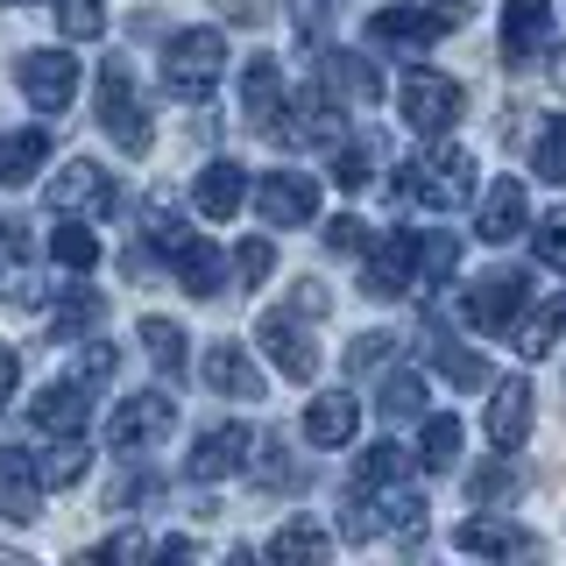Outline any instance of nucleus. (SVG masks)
I'll list each match as a JSON object with an SVG mask.
<instances>
[{
	"label": "nucleus",
	"instance_id": "1",
	"mask_svg": "<svg viewBox=\"0 0 566 566\" xmlns=\"http://www.w3.org/2000/svg\"><path fill=\"white\" fill-rule=\"evenodd\" d=\"M227 78V35L220 29H177L164 50V93L170 99H212V85Z\"/></svg>",
	"mask_w": 566,
	"mask_h": 566
},
{
	"label": "nucleus",
	"instance_id": "2",
	"mask_svg": "<svg viewBox=\"0 0 566 566\" xmlns=\"http://www.w3.org/2000/svg\"><path fill=\"white\" fill-rule=\"evenodd\" d=\"M403 191H411L418 206H432V212H460L474 199V156L453 149V142H439V149L418 156V164H403Z\"/></svg>",
	"mask_w": 566,
	"mask_h": 566
},
{
	"label": "nucleus",
	"instance_id": "3",
	"mask_svg": "<svg viewBox=\"0 0 566 566\" xmlns=\"http://www.w3.org/2000/svg\"><path fill=\"white\" fill-rule=\"evenodd\" d=\"M468 22V0H432V8H376L368 14V43L376 50H432L439 35Z\"/></svg>",
	"mask_w": 566,
	"mask_h": 566
},
{
	"label": "nucleus",
	"instance_id": "4",
	"mask_svg": "<svg viewBox=\"0 0 566 566\" xmlns=\"http://www.w3.org/2000/svg\"><path fill=\"white\" fill-rule=\"evenodd\" d=\"M99 128L114 135L128 156H149V106L135 99L128 57H106V64H99Z\"/></svg>",
	"mask_w": 566,
	"mask_h": 566
},
{
	"label": "nucleus",
	"instance_id": "5",
	"mask_svg": "<svg viewBox=\"0 0 566 566\" xmlns=\"http://www.w3.org/2000/svg\"><path fill=\"white\" fill-rule=\"evenodd\" d=\"M397 106H403V120H411L418 135H447L453 120H460V106H468V93H460V78H447V71H403V85H397Z\"/></svg>",
	"mask_w": 566,
	"mask_h": 566
},
{
	"label": "nucleus",
	"instance_id": "6",
	"mask_svg": "<svg viewBox=\"0 0 566 566\" xmlns=\"http://www.w3.org/2000/svg\"><path fill=\"white\" fill-rule=\"evenodd\" d=\"M170 424H177V397L142 389V397H128L114 418H106V447H114V453H142V447H156V439H170Z\"/></svg>",
	"mask_w": 566,
	"mask_h": 566
},
{
	"label": "nucleus",
	"instance_id": "7",
	"mask_svg": "<svg viewBox=\"0 0 566 566\" xmlns=\"http://www.w3.org/2000/svg\"><path fill=\"white\" fill-rule=\"evenodd\" d=\"M50 212H78V220H99V212H114V170L93 164V156H78V164H64L57 177L43 185Z\"/></svg>",
	"mask_w": 566,
	"mask_h": 566
},
{
	"label": "nucleus",
	"instance_id": "8",
	"mask_svg": "<svg viewBox=\"0 0 566 566\" xmlns=\"http://www.w3.org/2000/svg\"><path fill=\"white\" fill-rule=\"evenodd\" d=\"M14 78H22L35 114H64V106L78 99V57H71V50H29Z\"/></svg>",
	"mask_w": 566,
	"mask_h": 566
},
{
	"label": "nucleus",
	"instance_id": "9",
	"mask_svg": "<svg viewBox=\"0 0 566 566\" xmlns=\"http://www.w3.org/2000/svg\"><path fill=\"white\" fill-rule=\"evenodd\" d=\"M276 142H291V149H312V142H340V99L326 93V85H312V93L283 99V114L270 120Z\"/></svg>",
	"mask_w": 566,
	"mask_h": 566
},
{
	"label": "nucleus",
	"instance_id": "10",
	"mask_svg": "<svg viewBox=\"0 0 566 566\" xmlns=\"http://www.w3.org/2000/svg\"><path fill=\"white\" fill-rule=\"evenodd\" d=\"M255 212H262V227H312L318 220V177H305V170H270L255 185Z\"/></svg>",
	"mask_w": 566,
	"mask_h": 566
},
{
	"label": "nucleus",
	"instance_id": "11",
	"mask_svg": "<svg viewBox=\"0 0 566 566\" xmlns=\"http://www.w3.org/2000/svg\"><path fill=\"white\" fill-rule=\"evenodd\" d=\"M418 283V227H397L368 248V270H361V291L368 297H403Z\"/></svg>",
	"mask_w": 566,
	"mask_h": 566
},
{
	"label": "nucleus",
	"instance_id": "12",
	"mask_svg": "<svg viewBox=\"0 0 566 566\" xmlns=\"http://www.w3.org/2000/svg\"><path fill=\"white\" fill-rule=\"evenodd\" d=\"M524 297H531L524 270H489V276H474V283H468V326H474V333H503L510 318L524 312Z\"/></svg>",
	"mask_w": 566,
	"mask_h": 566
},
{
	"label": "nucleus",
	"instance_id": "13",
	"mask_svg": "<svg viewBox=\"0 0 566 566\" xmlns=\"http://www.w3.org/2000/svg\"><path fill=\"white\" fill-rule=\"evenodd\" d=\"M255 340H262V354H270L291 382H312L318 376V347H312V333L297 326V312H262Z\"/></svg>",
	"mask_w": 566,
	"mask_h": 566
},
{
	"label": "nucleus",
	"instance_id": "14",
	"mask_svg": "<svg viewBox=\"0 0 566 566\" xmlns=\"http://www.w3.org/2000/svg\"><path fill=\"white\" fill-rule=\"evenodd\" d=\"M199 368H206V389H212V397H241V403H255L262 389H270V382H262V361H255V354H248L241 340H212Z\"/></svg>",
	"mask_w": 566,
	"mask_h": 566
},
{
	"label": "nucleus",
	"instance_id": "15",
	"mask_svg": "<svg viewBox=\"0 0 566 566\" xmlns=\"http://www.w3.org/2000/svg\"><path fill=\"white\" fill-rule=\"evenodd\" d=\"M248 453H255V432L248 424H212V432H199V447H191V482H227V474L248 468Z\"/></svg>",
	"mask_w": 566,
	"mask_h": 566
},
{
	"label": "nucleus",
	"instance_id": "16",
	"mask_svg": "<svg viewBox=\"0 0 566 566\" xmlns=\"http://www.w3.org/2000/svg\"><path fill=\"white\" fill-rule=\"evenodd\" d=\"M43 468H35V453L22 447H0V517L8 524H35V510H43Z\"/></svg>",
	"mask_w": 566,
	"mask_h": 566
},
{
	"label": "nucleus",
	"instance_id": "17",
	"mask_svg": "<svg viewBox=\"0 0 566 566\" xmlns=\"http://www.w3.org/2000/svg\"><path fill=\"white\" fill-rule=\"evenodd\" d=\"M531 227V199H524V177H495V185L482 191V212H474V234H482L489 248L517 241Z\"/></svg>",
	"mask_w": 566,
	"mask_h": 566
},
{
	"label": "nucleus",
	"instance_id": "18",
	"mask_svg": "<svg viewBox=\"0 0 566 566\" xmlns=\"http://www.w3.org/2000/svg\"><path fill=\"white\" fill-rule=\"evenodd\" d=\"M553 43V0H503V64H531Z\"/></svg>",
	"mask_w": 566,
	"mask_h": 566
},
{
	"label": "nucleus",
	"instance_id": "19",
	"mask_svg": "<svg viewBox=\"0 0 566 566\" xmlns=\"http://www.w3.org/2000/svg\"><path fill=\"white\" fill-rule=\"evenodd\" d=\"M524 439H531V382L510 376V382L489 389V447L495 453H517Z\"/></svg>",
	"mask_w": 566,
	"mask_h": 566
},
{
	"label": "nucleus",
	"instance_id": "20",
	"mask_svg": "<svg viewBox=\"0 0 566 566\" xmlns=\"http://www.w3.org/2000/svg\"><path fill=\"white\" fill-rule=\"evenodd\" d=\"M354 432H361V397H354V389H318L305 403V439L312 447H347Z\"/></svg>",
	"mask_w": 566,
	"mask_h": 566
},
{
	"label": "nucleus",
	"instance_id": "21",
	"mask_svg": "<svg viewBox=\"0 0 566 566\" xmlns=\"http://www.w3.org/2000/svg\"><path fill=\"white\" fill-rule=\"evenodd\" d=\"M318 71H326V93L347 99V106H376L382 99V71L354 50H318Z\"/></svg>",
	"mask_w": 566,
	"mask_h": 566
},
{
	"label": "nucleus",
	"instance_id": "22",
	"mask_svg": "<svg viewBox=\"0 0 566 566\" xmlns=\"http://www.w3.org/2000/svg\"><path fill=\"white\" fill-rule=\"evenodd\" d=\"M453 545H460V553H474V559H524L531 553V531L489 510V517H468V524H460Z\"/></svg>",
	"mask_w": 566,
	"mask_h": 566
},
{
	"label": "nucleus",
	"instance_id": "23",
	"mask_svg": "<svg viewBox=\"0 0 566 566\" xmlns=\"http://www.w3.org/2000/svg\"><path fill=\"white\" fill-rule=\"evenodd\" d=\"M29 418H35V432H50V439L85 432V418H93V397H85V382H50V389H35Z\"/></svg>",
	"mask_w": 566,
	"mask_h": 566
},
{
	"label": "nucleus",
	"instance_id": "24",
	"mask_svg": "<svg viewBox=\"0 0 566 566\" xmlns=\"http://www.w3.org/2000/svg\"><path fill=\"white\" fill-rule=\"evenodd\" d=\"M191 199H199L206 220H234L241 199H248V170L227 164V156H212V164L199 170V185H191Z\"/></svg>",
	"mask_w": 566,
	"mask_h": 566
},
{
	"label": "nucleus",
	"instance_id": "25",
	"mask_svg": "<svg viewBox=\"0 0 566 566\" xmlns=\"http://www.w3.org/2000/svg\"><path fill=\"white\" fill-rule=\"evenodd\" d=\"M241 114L255 120V128H270V120L283 114V71H276V57H248L241 64Z\"/></svg>",
	"mask_w": 566,
	"mask_h": 566
},
{
	"label": "nucleus",
	"instance_id": "26",
	"mask_svg": "<svg viewBox=\"0 0 566 566\" xmlns=\"http://www.w3.org/2000/svg\"><path fill=\"white\" fill-rule=\"evenodd\" d=\"M50 164V135L43 128H8L0 135V185H29Z\"/></svg>",
	"mask_w": 566,
	"mask_h": 566
},
{
	"label": "nucleus",
	"instance_id": "27",
	"mask_svg": "<svg viewBox=\"0 0 566 566\" xmlns=\"http://www.w3.org/2000/svg\"><path fill=\"white\" fill-rule=\"evenodd\" d=\"M559 333H566V297H545L538 312H524L517 326H510V347H517L524 361H538V354H553Z\"/></svg>",
	"mask_w": 566,
	"mask_h": 566
},
{
	"label": "nucleus",
	"instance_id": "28",
	"mask_svg": "<svg viewBox=\"0 0 566 566\" xmlns=\"http://www.w3.org/2000/svg\"><path fill=\"white\" fill-rule=\"evenodd\" d=\"M326 553H333V538H326L312 517H291V524L270 538V559H276V566H318Z\"/></svg>",
	"mask_w": 566,
	"mask_h": 566
},
{
	"label": "nucleus",
	"instance_id": "29",
	"mask_svg": "<svg viewBox=\"0 0 566 566\" xmlns=\"http://www.w3.org/2000/svg\"><path fill=\"white\" fill-rule=\"evenodd\" d=\"M170 270H177V283H185L191 297H220L227 291V262H220V248H212V241H191Z\"/></svg>",
	"mask_w": 566,
	"mask_h": 566
},
{
	"label": "nucleus",
	"instance_id": "30",
	"mask_svg": "<svg viewBox=\"0 0 566 566\" xmlns=\"http://www.w3.org/2000/svg\"><path fill=\"white\" fill-rule=\"evenodd\" d=\"M382 164V135H354V142H333V185L340 191H361Z\"/></svg>",
	"mask_w": 566,
	"mask_h": 566
},
{
	"label": "nucleus",
	"instance_id": "31",
	"mask_svg": "<svg viewBox=\"0 0 566 566\" xmlns=\"http://www.w3.org/2000/svg\"><path fill=\"white\" fill-rule=\"evenodd\" d=\"M191 241H199V234H191V227L177 220V206L156 199V206H149V220H142V248H149V255H164V262H177Z\"/></svg>",
	"mask_w": 566,
	"mask_h": 566
},
{
	"label": "nucleus",
	"instance_id": "32",
	"mask_svg": "<svg viewBox=\"0 0 566 566\" xmlns=\"http://www.w3.org/2000/svg\"><path fill=\"white\" fill-rule=\"evenodd\" d=\"M50 255H57L64 270H99V234H93V220L64 212V227L50 234Z\"/></svg>",
	"mask_w": 566,
	"mask_h": 566
},
{
	"label": "nucleus",
	"instance_id": "33",
	"mask_svg": "<svg viewBox=\"0 0 566 566\" xmlns=\"http://www.w3.org/2000/svg\"><path fill=\"white\" fill-rule=\"evenodd\" d=\"M376 524H382V531H403V538H418V531H424V495L403 489V482L376 489Z\"/></svg>",
	"mask_w": 566,
	"mask_h": 566
},
{
	"label": "nucleus",
	"instance_id": "34",
	"mask_svg": "<svg viewBox=\"0 0 566 566\" xmlns=\"http://www.w3.org/2000/svg\"><path fill=\"white\" fill-rule=\"evenodd\" d=\"M403 474H411V460H403V447H389V439H376V447H368L361 460H354V489H389V482H403Z\"/></svg>",
	"mask_w": 566,
	"mask_h": 566
},
{
	"label": "nucleus",
	"instance_id": "35",
	"mask_svg": "<svg viewBox=\"0 0 566 566\" xmlns=\"http://www.w3.org/2000/svg\"><path fill=\"white\" fill-rule=\"evenodd\" d=\"M418 460H424V468H432V474H447L453 460H460V418H447V411H432V418H424Z\"/></svg>",
	"mask_w": 566,
	"mask_h": 566
},
{
	"label": "nucleus",
	"instance_id": "36",
	"mask_svg": "<svg viewBox=\"0 0 566 566\" xmlns=\"http://www.w3.org/2000/svg\"><path fill=\"white\" fill-rule=\"evenodd\" d=\"M142 347L156 354L164 376H185V326L177 318H142Z\"/></svg>",
	"mask_w": 566,
	"mask_h": 566
},
{
	"label": "nucleus",
	"instance_id": "37",
	"mask_svg": "<svg viewBox=\"0 0 566 566\" xmlns=\"http://www.w3.org/2000/svg\"><path fill=\"white\" fill-rule=\"evenodd\" d=\"M382 418H424V376L418 368H397V376L382 382Z\"/></svg>",
	"mask_w": 566,
	"mask_h": 566
},
{
	"label": "nucleus",
	"instance_id": "38",
	"mask_svg": "<svg viewBox=\"0 0 566 566\" xmlns=\"http://www.w3.org/2000/svg\"><path fill=\"white\" fill-rule=\"evenodd\" d=\"M531 170L545 177V185H566V114H553L538 128V149H531Z\"/></svg>",
	"mask_w": 566,
	"mask_h": 566
},
{
	"label": "nucleus",
	"instance_id": "39",
	"mask_svg": "<svg viewBox=\"0 0 566 566\" xmlns=\"http://www.w3.org/2000/svg\"><path fill=\"white\" fill-rule=\"evenodd\" d=\"M453 262H460V241L453 234H418V283H447L453 276Z\"/></svg>",
	"mask_w": 566,
	"mask_h": 566
},
{
	"label": "nucleus",
	"instance_id": "40",
	"mask_svg": "<svg viewBox=\"0 0 566 566\" xmlns=\"http://www.w3.org/2000/svg\"><path fill=\"white\" fill-rule=\"evenodd\" d=\"M57 29L71 43H93V35H106V8L99 0H57Z\"/></svg>",
	"mask_w": 566,
	"mask_h": 566
},
{
	"label": "nucleus",
	"instance_id": "41",
	"mask_svg": "<svg viewBox=\"0 0 566 566\" xmlns=\"http://www.w3.org/2000/svg\"><path fill=\"white\" fill-rule=\"evenodd\" d=\"M78 474H85V439L64 432L57 447H50V460H43V482H50V489H71Z\"/></svg>",
	"mask_w": 566,
	"mask_h": 566
},
{
	"label": "nucleus",
	"instance_id": "42",
	"mask_svg": "<svg viewBox=\"0 0 566 566\" xmlns=\"http://www.w3.org/2000/svg\"><path fill=\"white\" fill-rule=\"evenodd\" d=\"M531 248H538L545 270H559V276H566V206H553L538 227H531Z\"/></svg>",
	"mask_w": 566,
	"mask_h": 566
},
{
	"label": "nucleus",
	"instance_id": "43",
	"mask_svg": "<svg viewBox=\"0 0 566 566\" xmlns=\"http://www.w3.org/2000/svg\"><path fill=\"white\" fill-rule=\"evenodd\" d=\"M432 354H439V368L460 382V389H482L489 382V368H482V354H460L453 340H432Z\"/></svg>",
	"mask_w": 566,
	"mask_h": 566
},
{
	"label": "nucleus",
	"instance_id": "44",
	"mask_svg": "<svg viewBox=\"0 0 566 566\" xmlns=\"http://www.w3.org/2000/svg\"><path fill=\"white\" fill-rule=\"evenodd\" d=\"M270 270H276V241L248 234V241L234 248V276H241V283H262V276H270Z\"/></svg>",
	"mask_w": 566,
	"mask_h": 566
},
{
	"label": "nucleus",
	"instance_id": "45",
	"mask_svg": "<svg viewBox=\"0 0 566 566\" xmlns=\"http://www.w3.org/2000/svg\"><path fill=\"white\" fill-rule=\"evenodd\" d=\"M93 318H99V297H85V291H78L57 318H50V340H78V333L93 326Z\"/></svg>",
	"mask_w": 566,
	"mask_h": 566
},
{
	"label": "nucleus",
	"instance_id": "46",
	"mask_svg": "<svg viewBox=\"0 0 566 566\" xmlns=\"http://www.w3.org/2000/svg\"><path fill=\"white\" fill-rule=\"evenodd\" d=\"M291 22L305 43H326V29H333V0H291Z\"/></svg>",
	"mask_w": 566,
	"mask_h": 566
},
{
	"label": "nucleus",
	"instance_id": "47",
	"mask_svg": "<svg viewBox=\"0 0 566 566\" xmlns=\"http://www.w3.org/2000/svg\"><path fill=\"white\" fill-rule=\"evenodd\" d=\"M156 495H164V482H156V474H128V482L106 489V503H114V510H135V503H156Z\"/></svg>",
	"mask_w": 566,
	"mask_h": 566
},
{
	"label": "nucleus",
	"instance_id": "48",
	"mask_svg": "<svg viewBox=\"0 0 566 566\" xmlns=\"http://www.w3.org/2000/svg\"><path fill=\"white\" fill-rule=\"evenodd\" d=\"M326 248H340V255H361V248H368V220H354V212L326 220Z\"/></svg>",
	"mask_w": 566,
	"mask_h": 566
},
{
	"label": "nucleus",
	"instance_id": "49",
	"mask_svg": "<svg viewBox=\"0 0 566 566\" xmlns=\"http://www.w3.org/2000/svg\"><path fill=\"white\" fill-rule=\"evenodd\" d=\"M382 354H389V333H361V340L347 347V368H354V376H361V368H376Z\"/></svg>",
	"mask_w": 566,
	"mask_h": 566
},
{
	"label": "nucleus",
	"instance_id": "50",
	"mask_svg": "<svg viewBox=\"0 0 566 566\" xmlns=\"http://www.w3.org/2000/svg\"><path fill=\"white\" fill-rule=\"evenodd\" d=\"M114 376V347H85L78 354V382H106Z\"/></svg>",
	"mask_w": 566,
	"mask_h": 566
},
{
	"label": "nucleus",
	"instance_id": "51",
	"mask_svg": "<svg viewBox=\"0 0 566 566\" xmlns=\"http://www.w3.org/2000/svg\"><path fill=\"white\" fill-rule=\"evenodd\" d=\"M14 382H22V354H8V347H0V411H8Z\"/></svg>",
	"mask_w": 566,
	"mask_h": 566
},
{
	"label": "nucleus",
	"instance_id": "52",
	"mask_svg": "<svg viewBox=\"0 0 566 566\" xmlns=\"http://www.w3.org/2000/svg\"><path fill=\"white\" fill-rule=\"evenodd\" d=\"M468 489H474V503H489V495H503V489H510V474H503V468H482Z\"/></svg>",
	"mask_w": 566,
	"mask_h": 566
},
{
	"label": "nucleus",
	"instance_id": "53",
	"mask_svg": "<svg viewBox=\"0 0 566 566\" xmlns=\"http://www.w3.org/2000/svg\"><path fill=\"white\" fill-rule=\"evenodd\" d=\"M553 85L566 93V50H553Z\"/></svg>",
	"mask_w": 566,
	"mask_h": 566
},
{
	"label": "nucleus",
	"instance_id": "54",
	"mask_svg": "<svg viewBox=\"0 0 566 566\" xmlns=\"http://www.w3.org/2000/svg\"><path fill=\"white\" fill-rule=\"evenodd\" d=\"M220 8H227V14H255V0H220Z\"/></svg>",
	"mask_w": 566,
	"mask_h": 566
},
{
	"label": "nucleus",
	"instance_id": "55",
	"mask_svg": "<svg viewBox=\"0 0 566 566\" xmlns=\"http://www.w3.org/2000/svg\"><path fill=\"white\" fill-rule=\"evenodd\" d=\"M14 8H35V0H14Z\"/></svg>",
	"mask_w": 566,
	"mask_h": 566
}]
</instances>
